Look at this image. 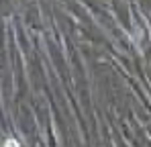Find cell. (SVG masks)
I'll return each instance as SVG.
<instances>
[{
    "mask_svg": "<svg viewBox=\"0 0 151 147\" xmlns=\"http://www.w3.org/2000/svg\"><path fill=\"white\" fill-rule=\"evenodd\" d=\"M4 147H21V145H19V141H14V139H6V141H4Z\"/></svg>",
    "mask_w": 151,
    "mask_h": 147,
    "instance_id": "cell-1",
    "label": "cell"
}]
</instances>
